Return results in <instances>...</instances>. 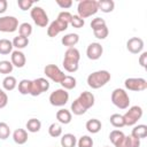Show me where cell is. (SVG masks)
<instances>
[{
    "mask_svg": "<svg viewBox=\"0 0 147 147\" xmlns=\"http://www.w3.org/2000/svg\"><path fill=\"white\" fill-rule=\"evenodd\" d=\"M71 113L74 115H77V116H80V115H84L86 113V110L83 108V106L78 102V100H74V102L71 103Z\"/></svg>",
    "mask_w": 147,
    "mask_h": 147,
    "instance_id": "obj_35",
    "label": "cell"
},
{
    "mask_svg": "<svg viewBox=\"0 0 147 147\" xmlns=\"http://www.w3.org/2000/svg\"><path fill=\"white\" fill-rule=\"evenodd\" d=\"M69 101V93L64 88H57L49 95V103L54 107H63Z\"/></svg>",
    "mask_w": 147,
    "mask_h": 147,
    "instance_id": "obj_7",
    "label": "cell"
},
{
    "mask_svg": "<svg viewBox=\"0 0 147 147\" xmlns=\"http://www.w3.org/2000/svg\"><path fill=\"white\" fill-rule=\"evenodd\" d=\"M48 134L53 138H57L62 136V126L60 123H52L48 126Z\"/></svg>",
    "mask_w": 147,
    "mask_h": 147,
    "instance_id": "obj_31",
    "label": "cell"
},
{
    "mask_svg": "<svg viewBox=\"0 0 147 147\" xmlns=\"http://www.w3.org/2000/svg\"><path fill=\"white\" fill-rule=\"evenodd\" d=\"M142 108L140 106H132L129 108V110H126V113L123 115V119H124V124L126 126H132L136 125L138 123V121L142 117Z\"/></svg>",
    "mask_w": 147,
    "mask_h": 147,
    "instance_id": "obj_6",
    "label": "cell"
},
{
    "mask_svg": "<svg viewBox=\"0 0 147 147\" xmlns=\"http://www.w3.org/2000/svg\"><path fill=\"white\" fill-rule=\"evenodd\" d=\"M110 78H111V76H110L109 71L98 70L87 76V85L93 90H98V88L105 86L110 80Z\"/></svg>",
    "mask_w": 147,
    "mask_h": 147,
    "instance_id": "obj_2",
    "label": "cell"
},
{
    "mask_svg": "<svg viewBox=\"0 0 147 147\" xmlns=\"http://www.w3.org/2000/svg\"><path fill=\"white\" fill-rule=\"evenodd\" d=\"M13 140L17 145H24L28 141V132L24 129H16L13 133Z\"/></svg>",
    "mask_w": 147,
    "mask_h": 147,
    "instance_id": "obj_18",
    "label": "cell"
},
{
    "mask_svg": "<svg viewBox=\"0 0 147 147\" xmlns=\"http://www.w3.org/2000/svg\"><path fill=\"white\" fill-rule=\"evenodd\" d=\"M124 86L129 91L141 92L147 88V80L145 78H140V77H138V78L131 77V78H126L124 80Z\"/></svg>",
    "mask_w": 147,
    "mask_h": 147,
    "instance_id": "obj_8",
    "label": "cell"
},
{
    "mask_svg": "<svg viewBox=\"0 0 147 147\" xmlns=\"http://www.w3.org/2000/svg\"><path fill=\"white\" fill-rule=\"evenodd\" d=\"M60 84L62 85V87H63L64 90H74V88L76 87L77 80H76V78H75V77L65 75V77L63 78V80H62Z\"/></svg>",
    "mask_w": 147,
    "mask_h": 147,
    "instance_id": "obj_28",
    "label": "cell"
},
{
    "mask_svg": "<svg viewBox=\"0 0 147 147\" xmlns=\"http://www.w3.org/2000/svg\"><path fill=\"white\" fill-rule=\"evenodd\" d=\"M16 86H17V80H16V78L14 76L8 75V76H6L3 78V80H2V87H3L5 91H13Z\"/></svg>",
    "mask_w": 147,
    "mask_h": 147,
    "instance_id": "obj_24",
    "label": "cell"
},
{
    "mask_svg": "<svg viewBox=\"0 0 147 147\" xmlns=\"http://www.w3.org/2000/svg\"><path fill=\"white\" fill-rule=\"evenodd\" d=\"M126 49L132 54H139L144 49V40L138 37H132L126 41Z\"/></svg>",
    "mask_w": 147,
    "mask_h": 147,
    "instance_id": "obj_13",
    "label": "cell"
},
{
    "mask_svg": "<svg viewBox=\"0 0 147 147\" xmlns=\"http://www.w3.org/2000/svg\"><path fill=\"white\" fill-rule=\"evenodd\" d=\"M25 126H26V129H28L29 132L36 133V132L40 131V129H41V122L39 119H37V118H30L26 122V125Z\"/></svg>",
    "mask_w": 147,
    "mask_h": 147,
    "instance_id": "obj_25",
    "label": "cell"
},
{
    "mask_svg": "<svg viewBox=\"0 0 147 147\" xmlns=\"http://www.w3.org/2000/svg\"><path fill=\"white\" fill-rule=\"evenodd\" d=\"M125 145L126 147H140V139L133 136H125Z\"/></svg>",
    "mask_w": 147,
    "mask_h": 147,
    "instance_id": "obj_39",
    "label": "cell"
},
{
    "mask_svg": "<svg viewBox=\"0 0 147 147\" xmlns=\"http://www.w3.org/2000/svg\"><path fill=\"white\" fill-rule=\"evenodd\" d=\"M13 52V42L8 39H0V54L7 55Z\"/></svg>",
    "mask_w": 147,
    "mask_h": 147,
    "instance_id": "obj_27",
    "label": "cell"
},
{
    "mask_svg": "<svg viewBox=\"0 0 147 147\" xmlns=\"http://www.w3.org/2000/svg\"><path fill=\"white\" fill-rule=\"evenodd\" d=\"M18 29V20L15 16H1L0 17V31L11 33Z\"/></svg>",
    "mask_w": 147,
    "mask_h": 147,
    "instance_id": "obj_10",
    "label": "cell"
},
{
    "mask_svg": "<svg viewBox=\"0 0 147 147\" xmlns=\"http://www.w3.org/2000/svg\"><path fill=\"white\" fill-rule=\"evenodd\" d=\"M18 32H20V36H23L25 38H29L32 33V26L30 23L28 22H24L22 24L18 25Z\"/></svg>",
    "mask_w": 147,
    "mask_h": 147,
    "instance_id": "obj_33",
    "label": "cell"
},
{
    "mask_svg": "<svg viewBox=\"0 0 147 147\" xmlns=\"http://www.w3.org/2000/svg\"><path fill=\"white\" fill-rule=\"evenodd\" d=\"M98 8L102 13H111L115 8V2L113 0H100L98 1Z\"/></svg>",
    "mask_w": 147,
    "mask_h": 147,
    "instance_id": "obj_22",
    "label": "cell"
},
{
    "mask_svg": "<svg viewBox=\"0 0 147 147\" xmlns=\"http://www.w3.org/2000/svg\"><path fill=\"white\" fill-rule=\"evenodd\" d=\"M105 25H106V21L103 18H101V17H95L91 22V28H92L93 31L94 30H98V29H100V28H102Z\"/></svg>",
    "mask_w": 147,
    "mask_h": 147,
    "instance_id": "obj_41",
    "label": "cell"
},
{
    "mask_svg": "<svg viewBox=\"0 0 147 147\" xmlns=\"http://www.w3.org/2000/svg\"><path fill=\"white\" fill-rule=\"evenodd\" d=\"M7 7H8L7 0H0V14H3L7 10Z\"/></svg>",
    "mask_w": 147,
    "mask_h": 147,
    "instance_id": "obj_47",
    "label": "cell"
},
{
    "mask_svg": "<svg viewBox=\"0 0 147 147\" xmlns=\"http://www.w3.org/2000/svg\"><path fill=\"white\" fill-rule=\"evenodd\" d=\"M49 88V82L46 78L39 77L33 80H31V90H30V95L32 96H38L44 92H47Z\"/></svg>",
    "mask_w": 147,
    "mask_h": 147,
    "instance_id": "obj_9",
    "label": "cell"
},
{
    "mask_svg": "<svg viewBox=\"0 0 147 147\" xmlns=\"http://www.w3.org/2000/svg\"><path fill=\"white\" fill-rule=\"evenodd\" d=\"M77 100L86 111L94 106V101H95L93 93H91L88 91H84L83 93H80V95L77 98Z\"/></svg>",
    "mask_w": 147,
    "mask_h": 147,
    "instance_id": "obj_15",
    "label": "cell"
},
{
    "mask_svg": "<svg viewBox=\"0 0 147 147\" xmlns=\"http://www.w3.org/2000/svg\"><path fill=\"white\" fill-rule=\"evenodd\" d=\"M85 127H86V130H87L90 133H93V134H94V133H98V132L101 130L102 124H101V122H100L99 119L92 118V119H88V121L86 122Z\"/></svg>",
    "mask_w": 147,
    "mask_h": 147,
    "instance_id": "obj_20",
    "label": "cell"
},
{
    "mask_svg": "<svg viewBox=\"0 0 147 147\" xmlns=\"http://www.w3.org/2000/svg\"><path fill=\"white\" fill-rule=\"evenodd\" d=\"M105 147H109V146H105Z\"/></svg>",
    "mask_w": 147,
    "mask_h": 147,
    "instance_id": "obj_48",
    "label": "cell"
},
{
    "mask_svg": "<svg viewBox=\"0 0 147 147\" xmlns=\"http://www.w3.org/2000/svg\"><path fill=\"white\" fill-rule=\"evenodd\" d=\"M70 24H71L74 28H76V29H80V28H83V26H84L85 21H84L83 18H80L78 15H72Z\"/></svg>",
    "mask_w": 147,
    "mask_h": 147,
    "instance_id": "obj_40",
    "label": "cell"
},
{
    "mask_svg": "<svg viewBox=\"0 0 147 147\" xmlns=\"http://www.w3.org/2000/svg\"><path fill=\"white\" fill-rule=\"evenodd\" d=\"M111 102L119 109H127L130 105V98L125 90L123 88H115L111 92Z\"/></svg>",
    "mask_w": 147,
    "mask_h": 147,
    "instance_id": "obj_4",
    "label": "cell"
},
{
    "mask_svg": "<svg viewBox=\"0 0 147 147\" xmlns=\"http://www.w3.org/2000/svg\"><path fill=\"white\" fill-rule=\"evenodd\" d=\"M7 103H8V95L2 88H0V109L5 108Z\"/></svg>",
    "mask_w": 147,
    "mask_h": 147,
    "instance_id": "obj_43",
    "label": "cell"
},
{
    "mask_svg": "<svg viewBox=\"0 0 147 147\" xmlns=\"http://www.w3.org/2000/svg\"><path fill=\"white\" fill-rule=\"evenodd\" d=\"M79 60H80L79 51L75 47H71L65 51L62 65L64 70H67L68 72H76L79 67Z\"/></svg>",
    "mask_w": 147,
    "mask_h": 147,
    "instance_id": "obj_1",
    "label": "cell"
},
{
    "mask_svg": "<svg viewBox=\"0 0 147 147\" xmlns=\"http://www.w3.org/2000/svg\"><path fill=\"white\" fill-rule=\"evenodd\" d=\"M44 74L46 75V77L55 83H61L65 77V74L55 64H47L44 68Z\"/></svg>",
    "mask_w": 147,
    "mask_h": 147,
    "instance_id": "obj_11",
    "label": "cell"
},
{
    "mask_svg": "<svg viewBox=\"0 0 147 147\" xmlns=\"http://www.w3.org/2000/svg\"><path fill=\"white\" fill-rule=\"evenodd\" d=\"M98 10H99V8H98L96 0H82L78 2V6H77L78 16L83 20L96 14Z\"/></svg>",
    "mask_w": 147,
    "mask_h": 147,
    "instance_id": "obj_3",
    "label": "cell"
},
{
    "mask_svg": "<svg viewBox=\"0 0 147 147\" xmlns=\"http://www.w3.org/2000/svg\"><path fill=\"white\" fill-rule=\"evenodd\" d=\"M124 138H125V134L119 130H113L109 133V139H110V141L114 146H116L118 142H121Z\"/></svg>",
    "mask_w": 147,
    "mask_h": 147,
    "instance_id": "obj_29",
    "label": "cell"
},
{
    "mask_svg": "<svg viewBox=\"0 0 147 147\" xmlns=\"http://www.w3.org/2000/svg\"><path fill=\"white\" fill-rule=\"evenodd\" d=\"M17 5H18V7H20L21 10L25 11V10L32 8L33 1L32 0H17Z\"/></svg>",
    "mask_w": 147,
    "mask_h": 147,
    "instance_id": "obj_42",
    "label": "cell"
},
{
    "mask_svg": "<svg viewBox=\"0 0 147 147\" xmlns=\"http://www.w3.org/2000/svg\"><path fill=\"white\" fill-rule=\"evenodd\" d=\"M139 64L142 68H147V52H142L139 56Z\"/></svg>",
    "mask_w": 147,
    "mask_h": 147,
    "instance_id": "obj_46",
    "label": "cell"
},
{
    "mask_svg": "<svg viewBox=\"0 0 147 147\" xmlns=\"http://www.w3.org/2000/svg\"><path fill=\"white\" fill-rule=\"evenodd\" d=\"M10 62L14 67L16 68H23L25 65V62H26V57L24 55L23 52L16 49L14 52H11V55H10Z\"/></svg>",
    "mask_w": 147,
    "mask_h": 147,
    "instance_id": "obj_16",
    "label": "cell"
},
{
    "mask_svg": "<svg viewBox=\"0 0 147 147\" xmlns=\"http://www.w3.org/2000/svg\"><path fill=\"white\" fill-rule=\"evenodd\" d=\"M78 147H93V139L90 136H82L77 141Z\"/></svg>",
    "mask_w": 147,
    "mask_h": 147,
    "instance_id": "obj_36",
    "label": "cell"
},
{
    "mask_svg": "<svg viewBox=\"0 0 147 147\" xmlns=\"http://www.w3.org/2000/svg\"><path fill=\"white\" fill-rule=\"evenodd\" d=\"M103 53V47L99 42H91L86 48V55L90 60H99Z\"/></svg>",
    "mask_w": 147,
    "mask_h": 147,
    "instance_id": "obj_14",
    "label": "cell"
},
{
    "mask_svg": "<svg viewBox=\"0 0 147 147\" xmlns=\"http://www.w3.org/2000/svg\"><path fill=\"white\" fill-rule=\"evenodd\" d=\"M56 3L62 8V9H68L72 6L71 0H56Z\"/></svg>",
    "mask_w": 147,
    "mask_h": 147,
    "instance_id": "obj_45",
    "label": "cell"
},
{
    "mask_svg": "<svg viewBox=\"0 0 147 147\" xmlns=\"http://www.w3.org/2000/svg\"><path fill=\"white\" fill-rule=\"evenodd\" d=\"M78 41H79V36L77 33H68V34L63 36L62 39H61L62 45L63 46H67L68 48L74 47Z\"/></svg>",
    "mask_w": 147,
    "mask_h": 147,
    "instance_id": "obj_19",
    "label": "cell"
},
{
    "mask_svg": "<svg viewBox=\"0 0 147 147\" xmlns=\"http://www.w3.org/2000/svg\"><path fill=\"white\" fill-rule=\"evenodd\" d=\"M14 69V65L11 64L10 61H7V60H2L0 61V74L2 75H9Z\"/></svg>",
    "mask_w": 147,
    "mask_h": 147,
    "instance_id": "obj_34",
    "label": "cell"
},
{
    "mask_svg": "<svg viewBox=\"0 0 147 147\" xmlns=\"http://www.w3.org/2000/svg\"><path fill=\"white\" fill-rule=\"evenodd\" d=\"M13 47H16L18 51L20 49H23V48H25L28 45H29V38H25V37H23V36H17V37H15L14 39H13Z\"/></svg>",
    "mask_w": 147,
    "mask_h": 147,
    "instance_id": "obj_26",
    "label": "cell"
},
{
    "mask_svg": "<svg viewBox=\"0 0 147 147\" xmlns=\"http://www.w3.org/2000/svg\"><path fill=\"white\" fill-rule=\"evenodd\" d=\"M68 25H69L68 23L61 21L60 18H56L55 21H53V22L48 25V28H47V36L51 37V38L56 37L60 32L65 31V30L68 29Z\"/></svg>",
    "mask_w": 147,
    "mask_h": 147,
    "instance_id": "obj_12",
    "label": "cell"
},
{
    "mask_svg": "<svg viewBox=\"0 0 147 147\" xmlns=\"http://www.w3.org/2000/svg\"><path fill=\"white\" fill-rule=\"evenodd\" d=\"M30 90H31V80L30 79H22L18 83V92L22 95L30 94Z\"/></svg>",
    "mask_w": 147,
    "mask_h": 147,
    "instance_id": "obj_30",
    "label": "cell"
},
{
    "mask_svg": "<svg viewBox=\"0 0 147 147\" xmlns=\"http://www.w3.org/2000/svg\"><path fill=\"white\" fill-rule=\"evenodd\" d=\"M108 33H109V30H108L107 25H105V26H102V28L93 31L94 37L98 38V39H106L108 37Z\"/></svg>",
    "mask_w": 147,
    "mask_h": 147,
    "instance_id": "obj_38",
    "label": "cell"
},
{
    "mask_svg": "<svg viewBox=\"0 0 147 147\" xmlns=\"http://www.w3.org/2000/svg\"><path fill=\"white\" fill-rule=\"evenodd\" d=\"M109 121H110V124H111L114 127L119 129V127L125 126V124H124V119H123V115H119V114H113V115L110 116Z\"/></svg>",
    "mask_w": 147,
    "mask_h": 147,
    "instance_id": "obj_32",
    "label": "cell"
},
{
    "mask_svg": "<svg viewBox=\"0 0 147 147\" xmlns=\"http://www.w3.org/2000/svg\"><path fill=\"white\" fill-rule=\"evenodd\" d=\"M71 118H72L71 111L65 108H62L56 111V119L60 124H69L71 122Z\"/></svg>",
    "mask_w": 147,
    "mask_h": 147,
    "instance_id": "obj_17",
    "label": "cell"
},
{
    "mask_svg": "<svg viewBox=\"0 0 147 147\" xmlns=\"http://www.w3.org/2000/svg\"><path fill=\"white\" fill-rule=\"evenodd\" d=\"M9 136H10V129L8 124L5 122H0V139L6 140Z\"/></svg>",
    "mask_w": 147,
    "mask_h": 147,
    "instance_id": "obj_37",
    "label": "cell"
},
{
    "mask_svg": "<svg viewBox=\"0 0 147 147\" xmlns=\"http://www.w3.org/2000/svg\"><path fill=\"white\" fill-rule=\"evenodd\" d=\"M131 136L138 138V139H144L147 137V126L145 124H139V125H136L133 129H132V132H131Z\"/></svg>",
    "mask_w": 147,
    "mask_h": 147,
    "instance_id": "obj_23",
    "label": "cell"
},
{
    "mask_svg": "<svg viewBox=\"0 0 147 147\" xmlns=\"http://www.w3.org/2000/svg\"><path fill=\"white\" fill-rule=\"evenodd\" d=\"M30 15L36 25H38L40 28H46L48 25L49 18L44 8H41L39 6H34L30 9Z\"/></svg>",
    "mask_w": 147,
    "mask_h": 147,
    "instance_id": "obj_5",
    "label": "cell"
},
{
    "mask_svg": "<svg viewBox=\"0 0 147 147\" xmlns=\"http://www.w3.org/2000/svg\"><path fill=\"white\" fill-rule=\"evenodd\" d=\"M77 145V138L72 133H65L61 138L62 147H75Z\"/></svg>",
    "mask_w": 147,
    "mask_h": 147,
    "instance_id": "obj_21",
    "label": "cell"
},
{
    "mask_svg": "<svg viewBox=\"0 0 147 147\" xmlns=\"http://www.w3.org/2000/svg\"><path fill=\"white\" fill-rule=\"evenodd\" d=\"M71 17H72V15H71L69 11H61V13L57 15V18H60L61 21H63V22H65V23H68V24H70Z\"/></svg>",
    "mask_w": 147,
    "mask_h": 147,
    "instance_id": "obj_44",
    "label": "cell"
}]
</instances>
